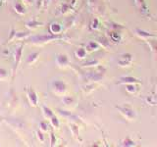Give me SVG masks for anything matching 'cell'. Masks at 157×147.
Returning <instances> with one entry per match:
<instances>
[{"instance_id": "8992f818", "label": "cell", "mask_w": 157, "mask_h": 147, "mask_svg": "<svg viewBox=\"0 0 157 147\" xmlns=\"http://www.w3.org/2000/svg\"><path fill=\"white\" fill-rule=\"evenodd\" d=\"M56 62L60 67H64V66H67L69 64V59H68V57L66 55H64V54H60V55L57 56Z\"/></svg>"}, {"instance_id": "cb8c5ba5", "label": "cell", "mask_w": 157, "mask_h": 147, "mask_svg": "<svg viewBox=\"0 0 157 147\" xmlns=\"http://www.w3.org/2000/svg\"><path fill=\"white\" fill-rule=\"evenodd\" d=\"M73 102V98L72 97H65L64 98V103H65V104H71V103Z\"/></svg>"}, {"instance_id": "277c9868", "label": "cell", "mask_w": 157, "mask_h": 147, "mask_svg": "<svg viewBox=\"0 0 157 147\" xmlns=\"http://www.w3.org/2000/svg\"><path fill=\"white\" fill-rule=\"evenodd\" d=\"M26 92H27V96H28V99L31 103V105L33 106V107H36L37 104H38V97H37V94L36 93L33 88H26Z\"/></svg>"}, {"instance_id": "4316f807", "label": "cell", "mask_w": 157, "mask_h": 147, "mask_svg": "<svg viewBox=\"0 0 157 147\" xmlns=\"http://www.w3.org/2000/svg\"><path fill=\"white\" fill-rule=\"evenodd\" d=\"M24 1H26V2H28V3H32L33 0H24Z\"/></svg>"}, {"instance_id": "f1b7e54d", "label": "cell", "mask_w": 157, "mask_h": 147, "mask_svg": "<svg viewBox=\"0 0 157 147\" xmlns=\"http://www.w3.org/2000/svg\"><path fill=\"white\" fill-rule=\"evenodd\" d=\"M0 2H1V0H0Z\"/></svg>"}, {"instance_id": "52a82bcc", "label": "cell", "mask_w": 157, "mask_h": 147, "mask_svg": "<svg viewBox=\"0 0 157 147\" xmlns=\"http://www.w3.org/2000/svg\"><path fill=\"white\" fill-rule=\"evenodd\" d=\"M39 55H40V52H34V53H31L27 58V64L28 65H33V64L36 62Z\"/></svg>"}, {"instance_id": "3957f363", "label": "cell", "mask_w": 157, "mask_h": 147, "mask_svg": "<svg viewBox=\"0 0 157 147\" xmlns=\"http://www.w3.org/2000/svg\"><path fill=\"white\" fill-rule=\"evenodd\" d=\"M51 87L56 94H63L66 91V85L62 81H54L51 83Z\"/></svg>"}, {"instance_id": "2e32d148", "label": "cell", "mask_w": 157, "mask_h": 147, "mask_svg": "<svg viewBox=\"0 0 157 147\" xmlns=\"http://www.w3.org/2000/svg\"><path fill=\"white\" fill-rule=\"evenodd\" d=\"M7 77H8V72L5 69L0 68V81L6 80Z\"/></svg>"}, {"instance_id": "8fae6325", "label": "cell", "mask_w": 157, "mask_h": 147, "mask_svg": "<svg viewBox=\"0 0 157 147\" xmlns=\"http://www.w3.org/2000/svg\"><path fill=\"white\" fill-rule=\"evenodd\" d=\"M42 108H43V114H44V116H45V118H47V119H50L51 117L54 116V113L52 112L51 109H49L48 107H46L45 105H43Z\"/></svg>"}, {"instance_id": "7a4b0ae2", "label": "cell", "mask_w": 157, "mask_h": 147, "mask_svg": "<svg viewBox=\"0 0 157 147\" xmlns=\"http://www.w3.org/2000/svg\"><path fill=\"white\" fill-rule=\"evenodd\" d=\"M22 54H23V45H20L19 47L16 48V51H15V62H14V68H13V77L16 75V71L20 65V62H21L22 59Z\"/></svg>"}, {"instance_id": "5b68a950", "label": "cell", "mask_w": 157, "mask_h": 147, "mask_svg": "<svg viewBox=\"0 0 157 147\" xmlns=\"http://www.w3.org/2000/svg\"><path fill=\"white\" fill-rule=\"evenodd\" d=\"M117 108L120 110L121 114H122L123 116H124L127 120L131 121V120H134L135 118H136V114H135V112L132 111L130 107H123V108H121V107H117Z\"/></svg>"}, {"instance_id": "ffe728a7", "label": "cell", "mask_w": 157, "mask_h": 147, "mask_svg": "<svg viewBox=\"0 0 157 147\" xmlns=\"http://www.w3.org/2000/svg\"><path fill=\"white\" fill-rule=\"evenodd\" d=\"M126 89L129 91V92H136V90H137V88H136V86H134L132 85V83H130V85H128L127 86H126Z\"/></svg>"}, {"instance_id": "4fadbf2b", "label": "cell", "mask_w": 157, "mask_h": 147, "mask_svg": "<svg viewBox=\"0 0 157 147\" xmlns=\"http://www.w3.org/2000/svg\"><path fill=\"white\" fill-rule=\"evenodd\" d=\"M26 24H27V27H28L29 28H38V27L42 26V24H41V23L36 22V21H29V22H28Z\"/></svg>"}, {"instance_id": "9c48e42d", "label": "cell", "mask_w": 157, "mask_h": 147, "mask_svg": "<svg viewBox=\"0 0 157 147\" xmlns=\"http://www.w3.org/2000/svg\"><path fill=\"white\" fill-rule=\"evenodd\" d=\"M61 29H62V28H61V26L59 24L54 23L50 26V32L53 33V34H60Z\"/></svg>"}, {"instance_id": "ac0fdd59", "label": "cell", "mask_w": 157, "mask_h": 147, "mask_svg": "<svg viewBox=\"0 0 157 147\" xmlns=\"http://www.w3.org/2000/svg\"><path fill=\"white\" fill-rule=\"evenodd\" d=\"M97 48V44L94 41H90L87 44V50H94Z\"/></svg>"}, {"instance_id": "d6986e66", "label": "cell", "mask_w": 157, "mask_h": 147, "mask_svg": "<svg viewBox=\"0 0 157 147\" xmlns=\"http://www.w3.org/2000/svg\"><path fill=\"white\" fill-rule=\"evenodd\" d=\"M70 126H71V130L73 131V134H75V136L76 137H78V126H76V125H71Z\"/></svg>"}, {"instance_id": "44dd1931", "label": "cell", "mask_w": 157, "mask_h": 147, "mask_svg": "<svg viewBox=\"0 0 157 147\" xmlns=\"http://www.w3.org/2000/svg\"><path fill=\"white\" fill-rule=\"evenodd\" d=\"M39 126H40L41 130H44V131L48 130V125H47V123H45V122H41L40 124H39Z\"/></svg>"}, {"instance_id": "7402d4cb", "label": "cell", "mask_w": 157, "mask_h": 147, "mask_svg": "<svg viewBox=\"0 0 157 147\" xmlns=\"http://www.w3.org/2000/svg\"><path fill=\"white\" fill-rule=\"evenodd\" d=\"M50 138H51V141H50L51 146H54L56 143V137H55V134H54L52 131L50 132Z\"/></svg>"}, {"instance_id": "6da1fadb", "label": "cell", "mask_w": 157, "mask_h": 147, "mask_svg": "<svg viewBox=\"0 0 157 147\" xmlns=\"http://www.w3.org/2000/svg\"><path fill=\"white\" fill-rule=\"evenodd\" d=\"M62 36L60 34H53V33H48V34H37V36H31L28 41L33 44H41V43H46L48 41L56 40V39H60Z\"/></svg>"}, {"instance_id": "30bf717a", "label": "cell", "mask_w": 157, "mask_h": 147, "mask_svg": "<svg viewBox=\"0 0 157 147\" xmlns=\"http://www.w3.org/2000/svg\"><path fill=\"white\" fill-rule=\"evenodd\" d=\"M14 9H15V11H16L20 15H24L25 13H26V9L24 8V6H23L21 3H18L17 2L16 4H15Z\"/></svg>"}, {"instance_id": "5bb4252c", "label": "cell", "mask_w": 157, "mask_h": 147, "mask_svg": "<svg viewBox=\"0 0 157 147\" xmlns=\"http://www.w3.org/2000/svg\"><path fill=\"white\" fill-rule=\"evenodd\" d=\"M86 54V51L85 48H78L76 51V55L78 58H85Z\"/></svg>"}, {"instance_id": "603a6c76", "label": "cell", "mask_w": 157, "mask_h": 147, "mask_svg": "<svg viewBox=\"0 0 157 147\" xmlns=\"http://www.w3.org/2000/svg\"><path fill=\"white\" fill-rule=\"evenodd\" d=\"M16 32H15V29L14 28H12V32H11V34H10V36H9V38H8V40L9 41H11V40H13V39L16 37Z\"/></svg>"}, {"instance_id": "83f0119b", "label": "cell", "mask_w": 157, "mask_h": 147, "mask_svg": "<svg viewBox=\"0 0 157 147\" xmlns=\"http://www.w3.org/2000/svg\"><path fill=\"white\" fill-rule=\"evenodd\" d=\"M0 124H1V120H0Z\"/></svg>"}, {"instance_id": "ba28073f", "label": "cell", "mask_w": 157, "mask_h": 147, "mask_svg": "<svg viewBox=\"0 0 157 147\" xmlns=\"http://www.w3.org/2000/svg\"><path fill=\"white\" fill-rule=\"evenodd\" d=\"M136 82H140V81L135 77H125L120 78V81H118V85H120V83H128V85H130V83H136Z\"/></svg>"}, {"instance_id": "9a60e30c", "label": "cell", "mask_w": 157, "mask_h": 147, "mask_svg": "<svg viewBox=\"0 0 157 147\" xmlns=\"http://www.w3.org/2000/svg\"><path fill=\"white\" fill-rule=\"evenodd\" d=\"M29 36H31V33H29V32H17L16 33V37H15V38H17V39H19V40H21V39L29 37Z\"/></svg>"}, {"instance_id": "7c38bea8", "label": "cell", "mask_w": 157, "mask_h": 147, "mask_svg": "<svg viewBox=\"0 0 157 147\" xmlns=\"http://www.w3.org/2000/svg\"><path fill=\"white\" fill-rule=\"evenodd\" d=\"M136 2L137 6H139V8L140 9L141 12H147V8H146L144 0H136Z\"/></svg>"}, {"instance_id": "e0dca14e", "label": "cell", "mask_w": 157, "mask_h": 147, "mask_svg": "<svg viewBox=\"0 0 157 147\" xmlns=\"http://www.w3.org/2000/svg\"><path fill=\"white\" fill-rule=\"evenodd\" d=\"M49 120H50L51 125H52L54 127H56V129H57V127L59 126V120H58V118H57L55 115H54V116H53V117H51Z\"/></svg>"}, {"instance_id": "d4e9b609", "label": "cell", "mask_w": 157, "mask_h": 147, "mask_svg": "<svg viewBox=\"0 0 157 147\" xmlns=\"http://www.w3.org/2000/svg\"><path fill=\"white\" fill-rule=\"evenodd\" d=\"M36 134H37V136H38L39 140L43 142V141H44V136H43V134H42V132H41L40 130H37Z\"/></svg>"}, {"instance_id": "484cf974", "label": "cell", "mask_w": 157, "mask_h": 147, "mask_svg": "<svg viewBox=\"0 0 157 147\" xmlns=\"http://www.w3.org/2000/svg\"><path fill=\"white\" fill-rule=\"evenodd\" d=\"M93 23H94V24H92V28H97V20H94Z\"/></svg>"}]
</instances>
